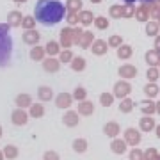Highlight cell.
<instances>
[{
    "label": "cell",
    "instance_id": "18",
    "mask_svg": "<svg viewBox=\"0 0 160 160\" xmlns=\"http://www.w3.org/2000/svg\"><path fill=\"white\" fill-rule=\"evenodd\" d=\"M38 38H39V36L36 34V32H32V34H25V41H27V43H34V41H38Z\"/></svg>",
    "mask_w": 160,
    "mask_h": 160
},
{
    "label": "cell",
    "instance_id": "17",
    "mask_svg": "<svg viewBox=\"0 0 160 160\" xmlns=\"http://www.w3.org/2000/svg\"><path fill=\"white\" fill-rule=\"evenodd\" d=\"M80 112H84V114H91L92 112V107L89 103H82V107H80Z\"/></svg>",
    "mask_w": 160,
    "mask_h": 160
},
{
    "label": "cell",
    "instance_id": "14",
    "mask_svg": "<svg viewBox=\"0 0 160 160\" xmlns=\"http://www.w3.org/2000/svg\"><path fill=\"white\" fill-rule=\"evenodd\" d=\"M141 126H142V130H151V128L155 126V123H153L151 118H144L142 123H141Z\"/></svg>",
    "mask_w": 160,
    "mask_h": 160
},
{
    "label": "cell",
    "instance_id": "6",
    "mask_svg": "<svg viewBox=\"0 0 160 160\" xmlns=\"http://www.w3.org/2000/svg\"><path fill=\"white\" fill-rule=\"evenodd\" d=\"M69 102H71V96L69 94H61V96L57 98V107H69Z\"/></svg>",
    "mask_w": 160,
    "mask_h": 160
},
{
    "label": "cell",
    "instance_id": "8",
    "mask_svg": "<svg viewBox=\"0 0 160 160\" xmlns=\"http://www.w3.org/2000/svg\"><path fill=\"white\" fill-rule=\"evenodd\" d=\"M4 155H6L9 160H12V158H16L18 149L14 148V146H6V149H4Z\"/></svg>",
    "mask_w": 160,
    "mask_h": 160
},
{
    "label": "cell",
    "instance_id": "15",
    "mask_svg": "<svg viewBox=\"0 0 160 160\" xmlns=\"http://www.w3.org/2000/svg\"><path fill=\"white\" fill-rule=\"evenodd\" d=\"M73 148H75V151H86V141H75L73 142Z\"/></svg>",
    "mask_w": 160,
    "mask_h": 160
},
{
    "label": "cell",
    "instance_id": "28",
    "mask_svg": "<svg viewBox=\"0 0 160 160\" xmlns=\"http://www.w3.org/2000/svg\"><path fill=\"white\" fill-rule=\"evenodd\" d=\"M126 2H128V4H132V2H135V0H126Z\"/></svg>",
    "mask_w": 160,
    "mask_h": 160
},
{
    "label": "cell",
    "instance_id": "23",
    "mask_svg": "<svg viewBox=\"0 0 160 160\" xmlns=\"http://www.w3.org/2000/svg\"><path fill=\"white\" fill-rule=\"evenodd\" d=\"M146 92H148V94H155V92H157V87H155V86H148V87H146Z\"/></svg>",
    "mask_w": 160,
    "mask_h": 160
},
{
    "label": "cell",
    "instance_id": "19",
    "mask_svg": "<svg viewBox=\"0 0 160 160\" xmlns=\"http://www.w3.org/2000/svg\"><path fill=\"white\" fill-rule=\"evenodd\" d=\"M110 102H112V96H109V94H102V103L105 105V107H109Z\"/></svg>",
    "mask_w": 160,
    "mask_h": 160
},
{
    "label": "cell",
    "instance_id": "12",
    "mask_svg": "<svg viewBox=\"0 0 160 160\" xmlns=\"http://www.w3.org/2000/svg\"><path fill=\"white\" fill-rule=\"evenodd\" d=\"M128 89H130L128 84H118V86H116V94H118V96H125L126 92H128Z\"/></svg>",
    "mask_w": 160,
    "mask_h": 160
},
{
    "label": "cell",
    "instance_id": "16",
    "mask_svg": "<svg viewBox=\"0 0 160 160\" xmlns=\"http://www.w3.org/2000/svg\"><path fill=\"white\" fill-rule=\"evenodd\" d=\"M30 112H32V116H34V118H39V116H43V107H41V105H34Z\"/></svg>",
    "mask_w": 160,
    "mask_h": 160
},
{
    "label": "cell",
    "instance_id": "3",
    "mask_svg": "<svg viewBox=\"0 0 160 160\" xmlns=\"http://www.w3.org/2000/svg\"><path fill=\"white\" fill-rule=\"evenodd\" d=\"M12 123H14V125H25V123H27V114H25V112H23V110H14V112H12Z\"/></svg>",
    "mask_w": 160,
    "mask_h": 160
},
{
    "label": "cell",
    "instance_id": "11",
    "mask_svg": "<svg viewBox=\"0 0 160 160\" xmlns=\"http://www.w3.org/2000/svg\"><path fill=\"white\" fill-rule=\"evenodd\" d=\"M119 73L123 75V77H133V75L137 73V69L132 68V66H125V68H121V69H119Z\"/></svg>",
    "mask_w": 160,
    "mask_h": 160
},
{
    "label": "cell",
    "instance_id": "1",
    "mask_svg": "<svg viewBox=\"0 0 160 160\" xmlns=\"http://www.w3.org/2000/svg\"><path fill=\"white\" fill-rule=\"evenodd\" d=\"M64 18V6L59 0H39L36 6V20L43 25H55Z\"/></svg>",
    "mask_w": 160,
    "mask_h": 160
},
{
    "label": "cell",
    "instance_id": "5",
    "mask_svg": "<svg viewBox=\"0 0 160 160\" xmlns=\"http://www.w3.org/2000/svg\"><path fill=\"white\" fill-rule=\"evenodd\" d=\"M126 139H128L132 144H137L139 141H141V135H139L133 128H130V130H126Z\"/></svg>",
    "mask_w": 160,
    "mask_h": 160
},
{
    "label": "cell",
    "instance_id": "29",
    "mask_svg": "<svg viewBox=\"0 0 160 160\" xmlns=\"http://www.w3.org/2000/svg\"><path fill=\"white\" fill-rule=\"evenodd\" d=\"M144 2H155V0H144Z\"/></svg>",
    "mask_w": 160,
    "mask_h": 160
},
{
    "label": "cell",
    "instance_id": "10",
    "mask_svg": "<svg viewBox=\"0 0 160 160\" xmlns=\"http://www.w3.org/2000/svg\"><path fill=\"white\" fill-rule=\"evenodd\" d=\"M125 149H126V146H125L123 141H114V142H112V151H114V153H123Z\"/></svg>",
    "mask_w": 160,
    "mask_h": 160
},
{
    "label": "cell",
    "instance_id": "22",
    "mask_svg": "<svg viewBox=\"0 0 160 160\" xmlns=\"http://www.w3.org/2000/svg\"><path fill=\"white\" fill-rule=\"evenodd\" d=\"M130 109H132V102H128V100H126V102H123V110H125V112H128Z\"/></svg>",
    "mask_w": 160,
    "mask_h": 160
},
{
    "label": "cell",
    "instance_id": "7",
    "mask_svg": "<svg viewBox=\"0 0 160 160\" xmlns=\"http://www.w3.org/2000/svg\"><path fill=\"white\" fill-rule=\"evenodd\" d=\"M64 123H66V125H69V126H73V125H77V123H78V118H77V114H75V112H68V114H66V118H64Z\"/></svg>",
    "mask_w": 160,
    "mask_h": 160
},
{
    "label": "cell",
    "instance_id": "2",
    "mask_svg": "<svg viewBox=\"0 0 160 160\" xmlns=\"http://www.w3.org/2000/svg\"><path fill=\"white\" fill-rule=\"evenodd\" d=\"M9 50H11V41L7 36H0V59L9 57Z\"/></svg>",
    "mask_w": 160,
    "mask_h": 160
},
{
    "label": "cell",
    "instance_id": "21",
    "mask_svg": "<svg viewBox=\"0 0 160 160\" xmlns=\"http://www.w3.org/2000/svg\"><path fill=\"white\" fill-rule=\"evenodd\" d=\"M45 160H59V157L55 153H46L45 155Z\"/></svg>",
    "mask_w": 160,
    "mask_h": 160
},
{
    "label": "cell",
    "instance_id": "4",
    "mask_svg": "<svg viewBox=\"0 0 160 160\" xmlns=\"http://www.w3.org/2000/svg\"><path fill=\"white\" fill-rule=\"evenodd\" d=\"M118 132H119V126L116 125V123H107V125H105V133H107V135L114 137V135H118Z\"/></svg>",
    "mask_w": 160,
    "mask_h": 160
},
{
    "label": "cell",
    "instance_id": "13",
    "mask_svg": "<svg viewBox=\"0 0 160 160\" xmlns=\"http://www.w3.org/2000/svg\"><path fill=\"white\" fill-rule=\"evenodd\" d=\"M39 98L43 100V102L50 100V98H52V91L48 89V87H41V89H39Z\"/></svg>",
    "mask_w": 160,
    "mask_h": 160
},
{
    "label": "cell",
    "instance_id": "24",
    "mask_svg": "<svg viewBox=\"0 0 160 160\" xmlns=\"http://www.w3.org/2000/svg\"><path fill=\"white\" fill-rule=\"evenodd\" d=\"M148 62H157V55L155 53H148Z\"/></svg>",
    "mask_w": 160,
    "mask_h": 160
},
{
    "label": "cell",
    "instance_id": "9",
    "mask_svg": "<svg viewBox=\"0 0 160 160\" xmlns=\"http://www.w3.org/2000/svg\"><path fill=\"white\" fill-rule=\"evenodd\" d=\"M16 105L18 107H27V105H30V96H27V94L18 96L16 98Z\"/></svg>",
    "mask_w": 160,
    "mask_h": 160
},
{
    "label": "cell",
    "instance_id": "25",
    "mask_svg": "<svg viewBox=\"0 0 160 160\" xmlns=\"http://www.w3.org/2000/svg\"><path fill=\"white\" fill-rule=\"evenodd\" d=\"M149 77H151V80H155V78H157V71H155V69L148 71V78H149Z\"/></svg>",
    "mask_w": 160,
    "mask_h": 160
},
{
    "label": "cell",
    "instance_id": "20",
    "mask_svg": "<svg viewBox=\"0 0 160 160\" xmlns=\"http://www.w3.org/2000/svg\"><path fill=\"white\" fill-rule=\"evenodd\" d=\"M141 158H142L141 151H132V160H141Z\"/></svg>",
    "mask_w": 160,
    "mask_h": 160
},
{
    "label": "cell",
    "instance_id": "26",
    "mask_svg": "<svg viewBox=\"0 0 160 160\" xmlns=\"http://www.w3.org/2000/svg\"><path fill=\"white\" fill-rule=\"evenodd\" d=\"M110 43H112V45H118V43H119V38H112V39H110Z\"/></svg>",
    "mask_w": 160,
    "mask_h": 160
},
{
    "label": "cell",
    "instance_id": "27",
    "mask_svg": "<svg viewBox=\"0 0 160 160\" xmlns=\"http://www.w3.org/2000/svg\"><path fill=\"white\" fill-rule=\"evenodd\" d=\"M0 160H4V153L2 151H0Z\"/></svg>",
    "mask_w": 160,
    "mask_h": 160
},
{
    "label": "cell",
    "instance_id": "30",
    "mask_svg": "<svg viewBox=\"0 0 160 160\" xmlns=\"http://www.w3.org/2000/svg\"><path fill=\"white\" fill-rule=\"evenodd\" d=\"M0 137H2V128H0Z\"/></svg>",
    "mask_w": 160,
    "mask_h": 160
}]
</instances>
